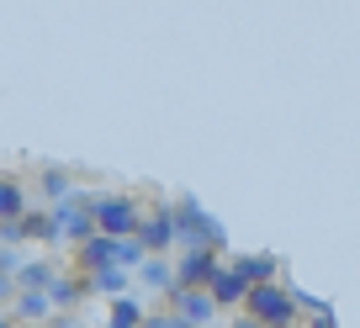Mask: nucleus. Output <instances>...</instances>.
Returning a JSON list of instances; mask_svg holds the SVG:
<instances>
[{"mask_svg": "<svg viewBox=\"0 0 360 328\" xmlns=\"http://www.w3.org/2000/svg\"><path fill=\"white\" fill-rule=\"evenodd\" d=\"M169 223H175V249H217L223 254L228 228L217 223L196 196H175V202H169Z\"/></svg>", "mask_w": 360, "mask_h": 328, "instance_id": "nucleus-1", "label": "nucleus"}, {"mask_svg": "<svg viewBox=\"0 0 360 328\" xmlns=\"http://www.w3.org/2000/svg\"><path fill=\"white\" fill-rule=\"evenodd\" d=\"M238 313L249 317L255 328H297V302H292V286H281V281H270V286H249V296H244V307Z\"/></svg>", "mask_w": 360, "mask_h": 328, "instance_id": "nucleus-2", "label": "nucleus"}, {"mask_svg": "<svg viewBox=\"0 0 360 328\" xmlns=\"http://www.w3.org/2000/svg\"><path fill=\"white\" fill-rule=\"evenodd\" d=\"M90 202V223H96V233H106V238H133L138 233V223H143V202L138 196H85Z\"/></svg>", "mask_w": 360, "mask_h": 328, "instance_id": "nucleus-3", "label": "nucleus"}, {"mask_svg": "<svg viewBox=\"0 0 360 328\" xmlns=\"http://www.w3.org/2000/svg\"><path fill=\"white\" fill-rule=\"evenodd\" d=\"M217 270H223V254H217V249H180L175 260H169L175 291H207Z\"/></svg>", "mask_w": 360, "mask_h": 328, "instance_id": "nucleus-4", "label": "nucleus"}, {"mask_svg": "<svg viewBox=\"0 0 360 328\" xmlns=\"http://www.w3.org/2000/svg\"><path fill=\"white\" fill-rule=\"evenodd\" d=\"M48 217H53V233H58V244H85L90 233H96V223H90V202H85V191H75V196H64L58 206H48Z\"/></svg>", "mask_w": 360, "mask_h": 328, "instance_id": "nucleus-5", "label": "nucleus"}, {"mask_svg": "<svg viewBox=\"0 0 360 328\" xmlns=\"http://www.w3.org/2000/svg\"><path fill=\"white\" fill-rule=\"evenodd\" d=\"M133 244H138L143 254H159V260H169V249H175V223H169V202H159V206H148V212H143V223H138Z\"/></svg>", "mask_w": 360, "mask_h": 328, "instance_id": "nucleus-6", "label": "nucleus"}, {"mask_svg": "<svg viewBox=\"0 0 360 328\" xmlns=\"http://www.w3.org/2000/svg\"><path fill=\"white\" fill-rule=\"evenodd\" d=\"M169 317H175L180 328H212L217 307L207 291H169Z\"/></svg>", "mask_w": 360, "mask_h": 328, "instance_id": "nucleus-7", "label": "nucleus"}, {"mask_svg": "<svg viewBox=\"0 0 360 328\" xmlns=\"http://www.w3.org/2000/svg\"><path fill=\"white\" fill-rule=\"evenodd\" d=\"M207 296H212V307H217V313H238V307H244V296H249V281H244V275H238L233 265L223 260V270L212 275Z\"/></svg>", "mask_w": 360, "mask_h": 328, "instance_id": "nucleus-8", "label": "nucleus"}, {"mask_svg": "<svg viewBox=\"0 0 360 328\" xmlns=\"http://www.w3.org/2000/svg\"><path fill=\"white\" fill-rule=\"evenodd\" d=\"M48 307L53 313H79V302L90 296V286H85V275H75V270H58L53 281H48Z\"/></svg>", "mask_w": 360, "mask_h": 328, "instance_id": "nucleus-9", "label": "nucleus"}, {"mask_svg": "<svg viewBox=\"0 0 360 328\" xmlns=\"http://www.w3.org/2000/svg\"><path fill=\"white\" fill-rule=\"evenodd\" d=\"M228 265H233L249 286H270L276 275H281V260H276V254H265V249H259V254H233Z\"/></svg>", "mask_w": 360, "mask_h": 328, "instance_id": "nucleus-10", "label": "nucleus"}, {"mask_svg": "<svg viewBox=\"0 0 360 328\" xmlns=\"http://www.w3.org/2000/svg\"><path fill=\"white\" fill-rule=\"evenodd\" d=\"M133 286H143V291H154V296H169V291H175L169 260H159V254H143V265L133 270Z\"/></svg>", "mask_w": 360, "mask_h": 328, "instance_id": "nucleus-11", "label": "nucleus"}, {"mask_svg": "<svg viewBox=\"0 0 360 328\" xmlns=\"http://www.w3.org/2000/svg\"><path fill=\"white\" fill-rule=\"evenodd\" d=\"M48 313H53V307H48V296H43V291H16V296H11V307H6V317H11L16 328H27V323H48Z\"/></svg>", "mask_w": 360, "mask_h": 328, "instance_id": "nucleus-12", "label": "nucleus"}, {"mask_svg": "<svg viewBox=\"0 0 360 328\" xmlns=\"http://www.w3.org/2000/svg\"><path fill=\"white\" fill-rule=\"evenodd\" d=\"M16 233H22V244H58V233H53V217H48V206H27V212L16 217Z\"/></svg>", "mask_w": 360, "mask_h": 328, "instance_id": "nucleus-13", "label": "nucleus"}, {"mask_svg": "<svg viewBox=\"0 0 360 328\" xmlns=\"http://www.w3.org/2000/svg\"><path fill=\"white\" fill-rule=\"evenodd\" d=\"M85 286H90L96 296H106V302H117V296L133 291V275L117 270V265H106V270H90V275H85Z\"/></svg>", "mask_w": 360, "mask_h": 328, "instance_id": "nucleus-14", "label": "nucleus"}, {"mask_svg": "<svg viewBox=\"0 0 360 328\" xmlns=\"http://www.w3.org/2000/svg\"><path fill=\"white\" fill-rule=\"evenodd\" d=\"M53 275H58L53 260H22V265H16V275H11V286H16V291H48Z\"/></svg>", "mask_w": 360, "mask_h": 328, "instance_id": "nucleus-15", "label": "nucleus"}, {"mask_svg": "<svg viewBox=\"0 0 360 328\" xmlns=\"http://www.w3.org/2000/svg\"><path fill=\"white\" fill-rule=\"evenodd\" d=\"M37 191L48 196V206H58V202H64V196H75L79 185H75V175H69V170H58V164H48V170L37 175Z\"/></svg>", "mask_w": 360, "mask_h": 328, "instance_id": "nucleus-16", "label": "nucleus"}, {"mask_svg": "<svg viewBox=\"0 0 360 328\" xmlns=\"http://www.w3.org/2000/svg\"><path fill=\"white\" fill-rule=\"evenodd\" d=\"M27 206H32V202H27V185L11 181V175H0V223H16Z\"/></svg>", "mask_w": 360, "mask_h": 328, "instance_id": "nucleus-17", "label": "nucleus"}, {"mask_svg": "<svg viewBox=\"0 0 360 328\" xmlns=\"http://www.w3.org/2000/svg\"><path fill=\"white\" fill-rule=\"evenodd\" d=\"M43 328H90V323H85V313H48Z\"/></svg>", "mask_w": 360, "mask_h": 328, "instance_id": "nucleus-18", "label": "nucleus"}, {"mask_svg": "<svg viewBox=\"0 0 360 328\" xmlns=\"http://www.w3.org/2000/svg\"><path fill=\"white\" fill-rule=\"evenodd\" d=\"M138 328H180V323L169 313H143V323H138Z\"/></svg>", "mask_w": 360, "mask_h": 328, "instance_id": "nucleus-19", "label": "nucleus"}, {"mask_svg": "<svg viewBox=\"0 0 360 328\" xmlns=\"http://www.w3.org/2000/svg\"><path fill=\"white\" fill-rule=\"evenodd\" d=\"M307 328H339V317L328 313V317H307Z\"/></svg>", "mask_w": 360, "mask_h": 328, "instance_id": "nucleus-20", "label": "nucleus"}, {"mask_svg": "<svg viewBox=\"0 0 360 328\" xmlns=\"http://www.w3.org/2000/svg\"><path fill=\"white\" fill-rule=\"evenodd\" d=\"M16 296V286H11V275H0V302H11Z\"/></svg>", "mask_w": 360, "mask_h": 328, "instance_id": "nucleus-21", "label": "nucleus"}, {"mask_svg": "<svg viewBox=\"0 0 360 328\" xmlns=\"http://www.w3.org/2000/svg\"><path fill=\"white\" fill-rule=\"evenodd\" d=\"M228 328H255V323H249V317H244V313H238V317H233V323H228Z\"/></svg>", "mask_w": 360, "mask_h": 328, "instance_id": "nucleus-22", "label": "nucleus"}, {"mask_svg": "<svg viewBox=\"0 0 360 328\" xmlns=\"http://www.w3.org/2000/svg\"><path fill=\"white\" fill-rule=\"evenodd\" d=\"M101 328H133V323H112V317H106V323H101Z\"/></svg>", "mask_w": 360, "mask_h": 328, "instance_id": "nucleus-23", "label": "nucleus"}, {"mask_svg": "<svg viewBox=\"0 0 360 328\" xmlns=\"http://www.w3.org/2000/svg\"><path fill=\"white\" fill-rule=\"evenodd\" d=\"M0 328H16V323H11V317H6V313H0Z\"/></svg>", "mask_w": 360, "mask_h": 328, "instance_id": "nucleus-24", "label": "nucleus"}]
</instances>
